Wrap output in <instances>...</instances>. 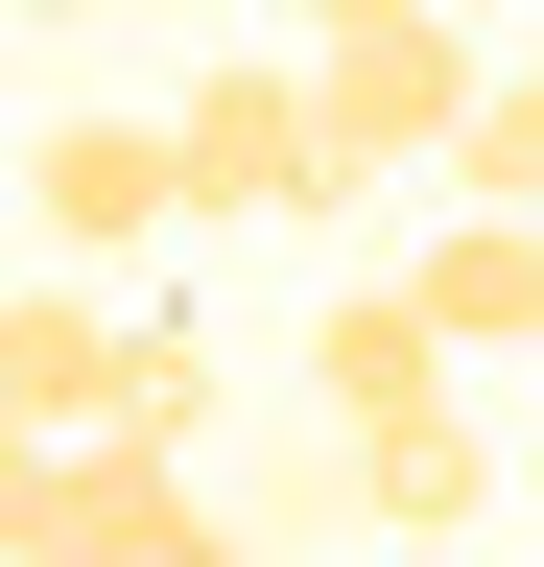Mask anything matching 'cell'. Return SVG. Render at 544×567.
<instances>
[{
  "mask_svg": "<svg viewBox=\"0 0 544 567\" xmlns=\"http://www.w3.org/2000/svg\"><path fill=\"white\" fill-rule=\"evenodd\" d=\"M473 71H497V48H473L450 0H379V24H308V118H331V213L427 166V142L473 118Z\"/></svg>",
  "mask_w": 544,
  "mask_h": 567,
  "instance_id": "cell-1",
  "label": "cell"
},
{
  "mask_svg": "<svg viewBox=\"0 0 544 567\" xmlns=\"http://www.w3.org/2000/svg\"><path fill=\"white\" fill-rule=\"evenodd\" d=\"M521 354H544V308H521Z\"/></svg>",
  "mask_w": 544,
  "mask_h": 567,
  "instance_id": "cell-12",
  "label": "cell"
},
{
  "mask_svg": "<svg viewBox=\"0 0 544 567\" xmlns=\"http://www.w3.org/2000/svg\"><path fill=\"white\" fill-rule=\"evenodd\" d=\"M0 24H95V0H0Z\"/></svg>",
  "mask_w": 544,
  "mask_h": 567,
  "instance_id": "cell-10",
  "label": "cell"
},
{
  "mask_svg": "<svg viewBox=\"0 0 544 567\" xmlns=\"http://www.w3.org/2000/svg\"><path fill=\"white\" fill-rule=\"evenodd\" d=\"M427 379H450L427 284H331V331H308V402H331V425H379V402H427Z\"/></svg>",
  "mask_w": 544,
  "mask_h": 567,
  "instance_id": "cell-7",
  "label": "cell"
},
{
  "mask_svg": "<svg viewBox=\"0 0 544 567\" xmlns=\"http://www.w3.org/2000/svg\"><path fill=\"white\" fill-rule=\"evenodd\" d=\"M166 166H189V213H331V118H308V71H214V95L166 118Z\"/></svg>",
  "mask_w": 544,
  "mask_h": 567,
  "instance_id": "cell-2",
  "label": "cell"
},
{
  "mask_svg": "<svg viewBox=\"0 0 544 567\" xmlns=\"http://www.w3.org/2000/svg\"><path fill=\"white\" fill-rule=\"evenodd\" d=\"M119 425H166V450L214 425V331L189 308H119Z\"/></svg>",
  "mask_w": 544,
  "mask_h": 567,
  "instance_id": "cell-9",
  "label": "cell"
},
{
  "mask_svg": "<svg viewBox=\"0 0 544 567\" xmlns=\"http://www.w3.org/2000/svg\"><path fill=\"white\" fill-rule=\"evenodd\" d=\"M402 284H427V331H450V354H521V308H544V213H497V189H450Z\"/></svg>",
  "mask_w": 544,
  "mask_h": 567,
  "instance_id": "cell-6",
  "label": "cell"
},
{
  "mask_svg": "<svg viewBox=\"0 0 544 567\" xmlns=\"http://www.w3.org/2000/svg\"><path fill=\"white\" fill-rule=\"evenodd\" d=\"M427 189H497V213H544V48H521V71H473V118L427 142Z\"/></svg>",
  "mask_w": 544,
  "mask_h": 567,
  "instance_id": "cell-8",
  "label": "cell"
},
{
  "mask_svg": "<svg viewBox=\"0 0 544 567\" xmlns=\"http://www.w3.org/2000/svg\"><path fill=\"white\" fill-rule=\"evenodd\" d=\"M285 24H379V0H285Z\"/></svg>",
  "mask_w": 544,
  "mask_h": 567,
  "instance_id": "cell-11",
  "label": "cell"
},
{
  "mask_svg": "<svg viewBox=\"0 0 544 567\" xmlns=\"http://www.w3.org/2000/svg\"><path fill=\"white\" fill-rule=\"evenodd\" d=\"M72 425H119V308H95V260H48V284H0V450H72Z\"/></svg>",
  "mask_w": 544,
  "mask_h": 567,
  "instance_id": "cell-3",
  "label": "cell"
},
{
  "mask_svg": "<svg viewBox=\"0 0 544 567\" xmlns=\"http://www.w3.org/2000/svg\"><path fill=\"white\" fill-rule=\"evenodd\" d=\"M24 213H48V260H143L189 213V166H166V118H48L24 142Z\"/></svg>",
  "mask_w": 544,
  "mask_h": 567,
  "instance_id": "cell-4",
  "label": "cell"
},
{
  "mask_svg": "<svg viewBox=\"0 0 544 567\" xmlns=\"http://www.w3.org/2000/svg\"><path fill=\"white\" fill-rule=\"evenodd\" d=\"M356 450V520H402V544H450L473 496H497V450H473V402L427 379V402H379V425H331Z\"/></svg>",
  "mask_w": 544,
  "mask_h": 567,
  "instance_id": "cell-5",
  "label": "cell"
}]
</instances>
